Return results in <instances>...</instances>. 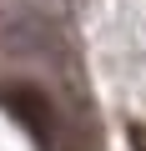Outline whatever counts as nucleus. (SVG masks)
Returning <instances> with one entry per match:
<instances>
[{
	"mask_svg": "<svg viewBox=\"0 0 146 151\" xmlns=\"http://www.w3.org/2000/svg\"><path fill=\"white\" fill-rule=\"evenodd\" d=\"M5 106H10V116L40 146H50V136H55V106L45 101V91H35V86H5Z\"/></svg>",
	"mask_w": 146,
	"mask_h": 151,
	"instance_id": "nucleus-1",
	"label": "nucleus"
},
{
	"mask_svg": "<svg viewBox=\"0 0 146 151\" xmlns=\"http://www.w3.org/2000/svg\"><path fill=\"white\" fill-rule=\"evenodd\" d=\"M131 146H136V151H146V126H131Z\"/></svg>",
	"mask_w": 146,
	"mask_h": 151,
	"instance_id": "nucleus-2",
	"label": "nucleus"
}]
</instances>
